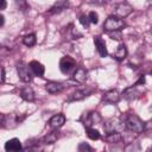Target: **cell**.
I'll list each match as a JSON object with an SVG mask.
<instances>
[{
    "label": "cell",
    "mask_w": 152,
    "mask_h": 152,
    "mask_svg": "<svg viewBox=\"0 0 152 152\" xmlns=\"http://www.w3.org/2000/svg\"><path fill=\"white\" fill-rule=\"evenodd\" d=\"M124 126L127 131L133 133H142L145 129V124L141 121V119L135 114H128L126 119L124 120Z\"/></svg>",
    "instance_id": "6da1fadb"
},
{
    "label": "cell",
    "mask_w": 152,
    "mask_h": 152,
    "mask_svg": "<svg viewBox=\"0 0 152 152\" xmlns=\"http://www.w3.org/2000/svg\"><path fill=\"white\" fill-rule=\"evenodd\" d=\"M125 27V21L122 19H119L114 15H110L106 19L103 23V28L107 32H114V31H121V28Z\"/></svg>",
    "instance_id": "7a4b0ae2"
},
{
    "label": "cell",
    "mask_w": 152,
    "mask_h": 152,
    "mask_svg": "<svg viewBox=\"0 0 152 152\" xmlns=\"http://www.w3.org/2000/svg\"><path fill=\"white\" fill-rule=\"evenodd\" d=\"M124 128H125L124 121H122L121 119H119V118H110V119H108V120L104 122V125H103V129H104V132H106L107 134H109V133H115V132L120 133Z\"/></svg>",
    "instance_id": "3957f363"
},
{
    "label": "cell",
    "mask_w": 152,
    "mask_h": 152,
    "mask_svg": "<svg viewBox=\"0 0 152 152\" xmlns=\"http://www.w3.org/2000/svg\"><path fill=\"white\" fill-rule=\"evenodd\" d=\"M17 72H18L19 78H20L23 82L28 83V82L32 81V72H31L30 68H28L25 63L20 62V63L17 64Z\"/></svg>",
    "instance_id": "277c9868"
},
{
    "label": "cell",
    "mask_w": 152,
    "mask_h": 152,
    "mask_svg": "<svg viewBox=\"0 0 152 152\" xmlns=\"http://www.w3.org/2000/svg\"><path fill=\"white\" fill-rule=\"evenodd\" d=\"M75 68H76V62H75L74 58H71L69 56H64V57L61 58V61H59V70L63 74H69Z\"/></svg>",
    "instance_id": "5b68a950"
},
{
    "label": "cell",
    "mask_w": 152,
    "mask_h": 152,
    "mask_svg": "<svg viewBox=\"0 0 152 152\" xmlns=\"http://www.w3.org/2000/svg\"><path fill=\"white\" fill-rule=\"evenodd\" d=\"M133 11V7L127 4V2H121L119 4L115 10H114V17L119 18V19H122V18H126L127 15H129Z\"/></svg>",
    "instance_id": "8992f818"
},
{
    "label": "cell",
    "mask_w": 152,
    "mask_h": 152,
    "mask_svg": "<svg viewBox=\"0 0 152 152\" xmlns=\"http://www.w3.org/2000/svg\"><path fill=\"white\" fill-rule=\"evenodd\" d=\"M83 118H84V120H83L84 127H90V126L96 125V124H99L101 121V116H100V114L97 112H89V113L84 114Z\"/></svg>",
    "instance_id": "52a82bcc"
},
{
    "label": "cell",
    "mask_w": 152,
    "mask_h": 152,
    "mask_svg": "<svg viewBox=\"0 0 152 152\" xmlns=\"http://www.w3.org/2000/svg\"><path fill=\"white\" fill-rule=\"evenodd\" d=\"M120 97H121L120 93L116 89H112V90H108L107 93H104L102 101L106 103H118L120 101Z\"/></svg>",
    "instance_id": "ba28073f"
},
{
    "label": "cell",
    "mask_w": 152,
    "mask_h": 152,
    "mask_svg": "<svg viewBox=\"0 0 152 152\" xmlns=\"http://www.w3.org/2000/svg\"><path fill=\"white\" fill-rule=\"evenodd\" d=\"M21 142L19 139L17 138H13V139H10L8 141H6L5 144V150L6 152H20L21 151Z\"/></svg>",
    "instance_id": "9c48e42d"
},
{
    "label": "cell",
    "mask_w": 152,
    "mask_h": 152,
    "mask_svg": "<svg viewBox=\"0 0 152 152\" xmlns=\"http://www.w3.org/2000/svg\"><path fill=\"white\" fill-rule=\"evenodd\" d=\"M28 68L31 70V72L34 75V76H38V77H42L45 72V68L42 63H39L38 61H31L30 64H28Z\"/></svg>",
    "instance_id": "30bf717a"
},
{
    "label": "cell",
    "mask_w": 152,
    "mask_h": 152,
    "mask_svg": "<svg viewBox=\"0 0 152 152\" xmlns=\"http://www.w3.org/2000/svg\"><path fill=\"white\" fill-rule=\"evenodd\" d=\"M64 122H65V116L63 114H56L51 116V119L49 120V126L53 129H58L64 125Z\"/></svg>",
    "instance_id": "8fae6325"
},
{
    "label": "cell",
    "mask_w": 152,
    "mask_h": 152,
    "mask_svg": "<svg viewBox=\"0 0 152 152\" xmlns=\"http://www.w3.org/2000/svg\"><path fill=\"white\" fill-rule=\"evenodd\" d=\"M94 44H95V48H96L99 55L101 57H106L108 52H107V48H106L104 40L101 37H94Z\"/></svg>",
    "instance_id": "7c38bea8"
},
{
    "label": "cell",
    "mask_w": 152,
    "mask_h": 152,
    "mask_svg": "<svg viewBox=\"0 0 152 152\" xmlns=\"http://www.w3.org/2000/svg\"><path fill=\"white\" fill-rule=\"evenodd\" d=\"M122 96H124L126 100L132 101V100H135V99H138V97L140 96V91L137 89V87L133 86V87H129V88L125 89L124 93H122Z\"/></svg>",
    "instance_id": "4fadbf2b"
},
{
    "label": "cell",
    "mask_w": 152,
    "mask_h": 152,
    "mask_svg": "<svg viewBox=\"0 0 152 152\" xmlns=\"http://www.w3.org/2000/svg\"><path fill=\"white\" fill-rule=\"evenodd\" d=\"M20 96H21V99H24L26 101H30V102L34 101V99H36L33 89L31 87H28V86H26V87L20 89Z\"/></svg>",
    "instance_id": "5bb4252c"
},
{
    "label": "cell",
    "mask_w": 152,
    "mask_h": 152,
    "mask_svg": "<svg viewBox=\"0 0 152 152\" xmlns=\"http://www.w3.org/2000/svg\"><path fill=\"white\" fill-rule=\"evenodd\" d=\"M87 77H88V71H87L84 68H77V69L75 70L74 75H72V78H74L76 82H78V83L86 82Z\"/></svg>",
    "instance_id": "9a60e30c"
},
{
    "label": "cell",
    "mask_w": 152,
    "mask_h": 152,
    "mask_svg": "<svg viewBox=\"0 0 152 152\" xmlns=\"http://www.w3.org/2000/svg\"><path fill=\"white\" fill-rule=\"evenodd\" d=\"M45 89L50 94H57L64 89V86L62 83H58V82H48L45 86Z\"/></svg>",
    "instance_id": "2e32d148"
},
{
    "label": "cell",
    "mask_w": 152,
    "mask_h": 152,
    "mask_svg": "<svg viewBox=\"0 0 152 152\" xmlns=\"http://www.w3.org/2000/svg\"><path fill=\"white\" fill-rule=\"evenodd\" d=\"M69 6V4H68V1H57V2H55V5L50 8V13L51 14H55V13H61L63 10H65L66 7Z\"/></svg>",
    "instance_id": "e0dca14e"
},
{
    "label": "cell",
    "mask_w": 152,
    "mask_h": 152,
    "mask_svg": "<svg viewBox=\"0 0 152 152\" xmlns=\"http://www.w3.org/2000/svg\"><path fill=\"white\" fill-rule=\"evenodd\" d=\"M126 56H127V49H126V45H125V44H120V45L118 46V50L114 52L113 57H114L115 59H118V61H122V59L126 58Z\"/></svg>",
    "instance_id": "ac0fdd59"
},
{
    "label": "cell",
    "mask_w": 152,
    "mask_h": 152,
    "mask_svg": "<svg viewBox=\"0 0 152 152\" xmlns=\"http://www.w3.org/2000/svg\"><path fill=\"white\" fill-rule=\"evenodd\" d=\"M87 91L86 90H76L74 91L72 94L69 95V97L66 99L68 102H72V101H80V100H83L86 96H87Z\"/></svg>",
    "instance_id": "d6986e66"
},
{
    "label": "cell",
    "mask_w": 152,
    "mask_h": 152,
    "mask_svg": "<svg viewBox=\"0 0 152 152\" xmlns=\"http://www.w3.org/2000/svg\"><path fill=\"white\" fill-rule=\"evenodd\" d=\"M104 139H106L107 142H110V144H118V142H121V141H122L124 137H122L121 133L115 132V133H109V134H107Z\"/></svg>",
    "instance_id": "ffe728a7"
},
{
    "label": "cell",
    "mask_w": 152,
    "mask_h": 152,
    "mask_svg": "<svg viewBox=\"0 0 152 152\" xmlns=\"http://www.w3.org/2000/svg\"><path fill=\"white\" fill-rule=\"evenodd\" d=\"M57 139H58V132L53 131V132L48 133V134L43 138V142H44V144H53V142L57 141Z\"/></svg>",
    "instance_id": "44dd1931"
},
{
    "label": "cell",
    "mask_w": 152,
    "mask_h": 152,
    "mask_svg": "<svg viewBox=\"0 0 152 152\" xmlns=\"http://www.w3.org/2000/svg\"><path fill=\"white\" fill-rule=\"evenodd\" d=\"M86 133H87L88 138L91 140H97L101 138V134L99 133V131L95 128H91V127H86Z\"/></svg>",
    "instance_id": "7402d4cb"
},
{
    "label": "cell",
    "mask_w": 152,
    "mask_h": 152,
    "mask_svg": "<svg viewBox=\"0 0 152 152\" xmlns=\"http://www.w3.org/2000/svg\"><path fill=\"white\" fill-rule=\"evenodd\" d=\"M37 39H36V34L34 33H30V34H26L24 38H23V43L26 45V46H33L36 44Z\"/></svg>",
    "instance_id": "603a6c76"
},
{
    "label": "cell",
    "mask_w": 152,
    "mask_h": 152,
    "mask_svg": "<svg viewBox=\"0 0 152 152\" xmlns=\"http://www.w3.org/2000/svg\"><path fill=\"white\" fill-rule=\"evenodd\" d=\"M77 150H78V152H93L91 146L89 144H87V142H81L78 145V148Z\"/></svg>",
    "instance_id": "cb8c5ba5"
},
{
    "label": "cell",
    "mask_w": 152,
    "mask_h": 152,
    "mask_svg": "<svg viewBox=\"0 0 152 152\" xmlns=\"http://www.w3.org/2000/svg\"><path fill=\"white\" fill-rule=\"evenodd\" d=\"M88 19H89V23H93V24H97L99 23V15L96 12L91 11L89 14H88Z\"/></svg>",
    "instance_id": "d4e9b609"
},
{
    "label": "cell",
    "mask_w": 152,
    "mask_h": 152,
    "mask_svg": "<svg viewBox=\"0 0 152 152\" xmlns=\"http://www.w3.org/2000/svg\"><path fill=\"white\" fill-rule=\"evenodd\" d=\"M78 20H80V23H81V25H82L83 27H86V28L89 27V19H88V15H86V14H81Z\"/></svg>",
    "instance_id": "484cf974"
},
{
    "label": "cell",
    "mask_w": 152,
    "mask_h": 152,
    "mask_svg": "<svg viewBox=\"0 0 152 152\" xmlns=\"http://www.w3.org/2000/svg\"><path fill=\"white\" fill-rule=\"evenodd\" d=\"M108 36L112 38V39H121V31H114V32H108Z\"/></svg>",
    "instance_id": "4316f807"
},
{
    "label": "cell",
    "mask_w": 152,
    "mask_h": 152,
    "mask_svg": "<svg viewBox=\"0 0 152 152\" xmlns=\"http://www.w3.org/2000/svg\"><path fill=\"white\" fill-rule=\"evenodd\" d=\"M144 83H145V76H144V75H141V76H140V78L135 82L134 87H137V86H139V84H144Z\"/></svg>",
    "instance_id": "83f0119b"
},
{
    "label": "cell",
    "mask_w": 152,
    "mask_h": 152,
    "mask_svg": "<svg viewBox=\"0 0 152 152\" xmlns=\"http://www.w3.org/2000/svg\"><path fill=\"white\" fill-rule=\"evenodd\" d=\"M7 6V2L5 0H0V10H5Z\"/></svg>",
    "instance_id": "f1b7e54d"
},
{
    "label": "cell",
    "mask_w": 152,
    "mask_h": 152,
    "mask_svg": "<svg viewBox=\"0 0 152 152\" xmlns=\"http://www.w3.org/2000/svg\"><path fill=\"white\" fill-rule=\"evenodd\" d=\"M2 81H4V69L0 65V82H2Z\"/></svg>",
    "instance_id": "f546056e"
},
{
    "label": "cell",
    "mask_w": 152,
    "mask_h": 152,
    "mask_svg": "<svg viewBox=\"0 0 152 152\" xmlns=\"http://www.w3.org/2000/svg\"><path fill=\"white\" fill-rule=\"evenodd\" d=\"M4 24H5V17L0 13V26H2Z\"/></svg>",
    "instance_id": "4dcf8cb0"
},
{
    "label": "cell",
    "mask_w": 152,
    "mask_h": 152,
    "mask_svg": "<svg viewBox=\"0 0 152 152\" xmlns=\"http://www.w3.org/2000/svg\"><path fill=\"white\" fill-rule=\"evenodd\" d=\"M2 121H4V115H1V114H0V126H1Z\"/></svg>",
    "instance_id": "1f68e13d"
},
{
    "label": "cell",
    "mask_w": 152,
    "mask_h": 152,
    "mask_svg": "<svg viewBox=\"0 0 152 152\" xmlns=\"http://www.w3.org/2000/svg\"><path fill=\"white\" fill-rule=\"evenodd\" d=\"M148 152H150V151H148Z\"/></svg>",
    "instance_id": "d6a6232c"
}]
</instances>
